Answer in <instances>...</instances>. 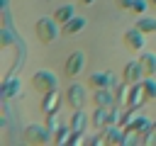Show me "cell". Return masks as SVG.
<instances>
[{"label": "cell", "mask_w": 156, "mask_h": 146, "mask_svg": "<svg viewBox=\"0 0 156 146\" xmlns=\"http://www.w3.org/2000/svg\"><path fill=\"white\" fill-rule=\"evenodd\" d=\"M22 139L27 146H46L49 141H54V131L46 124H29V127H24Z\"/></svg>", "instance_id": "1"}, {"label": "cell", "mask_w": 156, "mask_h": 146, "mask_svg": "<svg viewBox=\"0 0 156 146\" xmlns=\"http://www.w3.org/2000/svg\"><path fill=\"white\" fill-rule=\"evenodd\" d=\"M61 24L54 19V17H39L37 19V24H34V32H37V39L41 41V44H54L56 41V36L61 34V29H58Z\"/></svg>", "instance_id": "2"}, {"label": "cell", "mask_w": 156, "mask_h": 146, "mask_svg": "<svg viewBox=\"0 0 156 146\" xmlns=\"http://www.w3.org/2000/svg\"><path fill=\"white\" fill-rule=\"evenodd\" d=\"M32 88L39 95H44V92L56 90L58 88V80H56V75L51 71H37V73H32Z\"/></svg>", "instance_id": "3"}, {"label": "cell", "mask_w": 156, "mask_h": 146, "mask_svg": "<svg viewBox=\"0 0 156 146\" xmlns=\"http://www.w3.org/2000/svg\"><path fill=\"white\" fill-rule=\"evenodd\" d=\"M85 102H88V92H85V88L78 85V83H71V85L66 88V105H68L71 109H83Z\"/></svg>", "instance_id": "4"}, {"label": "cell", "mask_w": 156, "mask_h": 146, "mask_svg": "<svg viewBox=\"0 0 156 146\" xmlns=\"http://www.w3.org/2000/svg\"><path fill=\"white\" fill-rule=\"evenodd\" d=\"M144 36H146L144 32H139L136 27H132V29L124 32L122 44H124L127 51H132V54H141V49H144Z\"/></svg>", "instance_id": "5"}, {"label": "cell", "mask_w": 156, "mask_h": 146, "mask_svg": "<svg viewBox=\"0 0 156 146\" xmlns=\"http://www.w3.org/2000/svg\"><path fill=\"white\" fill-rule=\"evenodd\" d=\"M83 66H85V56H83V51H73V54L66 58V63H63V73H66V78H76V75L83 71Z\"/></svg>", "instance_id": "6"}, {"label": "cell", "mask_w": 156, "mask_h": 146, "mask_svg": "<svg viewBox=\"0 0 156 146\" xmlns=\"http://www.w3.org/2000/svg\"><path fill=\"white\" fill-rule=\"evenodd\" d=\"M141 78H144V71H141V66H139V58H136V61H127L124 68H122V80L129 83V85H134V83H139Z\"/></svg>", "instance_id": "7"}, {"label": "cell", "mask_w": 156, "mask_h": 146, "mask_svg": "<svg viewBox=\"0 0 156 146\" xmlns=\"http://www.w3.org/2000/svg\"><path fill=\"white\" fill-rule=\"evenodd\" d=\"M66 97H61L58 95V88L56 90H51V92H44L41 95V112L44 114H51V112H58V107H61V102H63Z\"/></svg>", "instance_id": "8"}, {"label": "cell", "mask_w": 156, "mask_h": 146, "mask_svg": "<svg viewBox=\"0 0 156 146\" xmlns=\"http://www.w3.org/2000/svg\"><path fill=\"white\" fill-rule=\"evenodd\" d=\"M115 85V75L112 73H90L88 75V88L90 90H100V88H112Z\"/></svg>", "instance_id": "9"}, {"label": "cell", "mask_w": 156, "mask_h": 146, "mask_svg": "<svg viewBox=\"0 0 156 146\" xmlns=\"http://www.w3.org/2000/svg\"><path fill=\"white\" fill-rule=\"evenodd\" d=\"M68 127H71V131H85L90 127V114L85 109H73V114L68 119Z\"/></svg>", "instance_id": "10"}, {"label": "cell", "mask_w": 156, "mask_h": 146, "mask_svg": "<svg viewBox=\"0 0 156 146\" xmlns=\"http://www.w3.org/2000/svg\"><path fill=\"white\" fill-rule=\"evenodd\" d=\"M139 66L144 71V78H156V54L141 51L139 54Z\"/></svg>", "instance_id": "11"}, {"label": "cell", "mask_w": 156, "mask_h": 146, "mask_svg": "<svg viewBox=\"0 0 156 146\" xmlns=\"http://www.w3.org/2000/svg\"><path fill=\"white\" fill-rule=\"evenodd\" d=\"M93 105H95V107H112V105H115V92H112L110 88L93 90Z\"/></svg>", "instance_id": "12"}, {"label": "cell", "mask_w": 156, "mask_h": 146, "mask_svg": "<svg viewBox=\"0 0 156 146\" xmlns=\"http://www.w3.org/2000/svg\"><path fill=\"white\" fill-rule=\"evenodd\" d=\"M144 102H146V97H144V88H141V80H139V83L129 85V100H127V107H141Z\"/></svg>", "instance_id": "13"}, {"label": "cell", "mask_w": 156, "mask_h": 146, "mask_svg": "<svg viewBox=\"0 0 156 146\" xmlns=\"http://www.w3.org/2000/svg\"><path fill=\"white\" fill-rule=\"evenodd\" d=\"M107 114H110V107H95V112L90 114V127H95L98 131L107 127Z\"/></svg>", "instance_id": "14"}, {"label": "cell", "mask_w": 156, "mask_h": 146, "mask_svg": "<svg viewBox=\"0 0 156 146\" xmlns=\"http://www.w3.org/2000/svg\"><path fill=\"white\" fill-rule=\"evenodd\" d=\"M51 17L63 27L68 19H73V17H76V7H73V5H61V7H56V10H54V15H51Z\"/></svg>", "instance_id": "15"}, {"label": "cell", "mask_w": 156, "mask_h": 146, "mask_svg": "<svg viewBox=\"0 0 156 146\" xmlns=\"http://www.w3.org/2000/svg\"><path fill=\"white\" fill-rule=\"evenodd\" d=\"M124 144V131L117 127H105V146H122Z\"/></svg>", "instance_id": "16"}, {"label": "cell", "mask_w": 156, "mask_h": 146, "mask_svg": "<svg viewBox=\"0 0 156 146\" xmlns=\"http://www.w3.org/2000/svg\"><path fill=\"white\" fill-rule=\"evenodd\" d=\"M83 27H85V19L76 15L73 19H68V22H66V24L61 27V34H63V36H73V34H78V32H80Z\"/></svg>", "instance_id": "17"}, {"label": "cell", "mask_w": 156, "mask_h": 146, "mask_svg": "<svg viewBox=\"0 0 156 146\" xmlns=\"http://www.w3.org/2000/svg\"><path fill=\"white\" fill-rule=\"evenodd\" d=\"M127 127H129V129H134V131H139V134H146V131L154 127V122H151L149 117H144V114H136Z\"/></svg>", "instance_id": "18"}, {"label": "cell", "mask_w": 156, "mask_h": 146, "mask_svg": "<svg viewBox=\"0 0 156 146\" xmlns=\"http://www.w3.org/2000/svg\"><path fill=\"white\" fill-rule=\"evenodd\" d=\"M127 100H129V83L122 80V85H119L117 92H115V105L122 107V109H127Z\"/></svg>", "instance_id": "19"}, {"label": "cell", "mask_w": 156, "mask_h": 146, "mask_svg": "<svg viewBox=\"0 0 156 146\" xmlns=\"http://www.w3.org/2000/svg\"><path fill=\"white\" fill-rule=\"evenodd\" d=\"M17 92H20V80H17V78H7V80L2 83V97L10 100V97H15Z\"/></svg>", "instance_id": "20"}, {"label": "cell", "mask_w": 156, "mask_h": 146, "mask_svg": "<svg viewBox=\"0 0 156 146\" xmlns=\"http://www.w3.org/2000/svg\"><path fill=\"white\" fill-rule=\"evenodd\" d=\"M134 27L139 32H144V34H154L156 32V17H139Z\"/></svg>", "instance_id": "21"}, {"label": "cell", "mask_w": 156, "mask_h": 146, "mask_svg": "<svg viewBox=\"0 0 156 146\" xmlns=\"http://www.w3.org/2000/svg\"><path fill=\"white\" fill-rule=\"evenodd\" d=\"M141 88H144L146 102L149 100H156V78H141Z\"/></svg>", "instance_id": "22"}, {"label": "cell", "mask_w": 156, "mask_h": 146, "mask_svg": "<svg viewBox=\"0 0 156 146\" xmlns=\"http://www.w3.org/2000/svg\"><path fill=\"white\" fill-rule=\"evenodd\" d=\"M68 136H71V127H58L56 131H54V144L56 146H61V144H68Z\"/></svg>", "instance_id": "23"}, {"label": "cell", "mask_w": 156, "mask_h": 146, "mask_svg": "<svg viewBox=\"0 0 156 146\" xmlns=\"http://www.w3.org/2000/svg\"><path fill=\"white\" fill-rule=\"evenodd\" d=\"M51 131H56L58 127H61V117H58V112H51V114H46V122H44Z\"/></svg>", "instance_id": "24"}, {"label": "cell", "mask_w": 156, "mask_h": 146, "mask_svg": "<svg viewBox=\"0 0 156 146\" xmlns=\"http://www.w3.org/2000/svg\"><path fill=\"white\" fill-rule=\"evenodd\" d=\"M146 7H149V0H134L129 12H134V15H144V12H146Z\"/></svg>", "instance_id": "25"}, {"label": "cell", "mask_w": 156, "mask_h": 146, "mask_svg": "<svg viewBox=\"0 0 156 146\" xmlns=\"http://www.w3.org/2000/svg\"><path fill=\"white\" fill-rule=\"evenodd\" d=\"M68 144L73 146V144H88V139L83 136V131H71V136H68Z\"/></svg>", "instance_id": "26"}, {"label": "cell", "mask_w": 156, "mask_h": 146, "mask_svg": "<svg viewBox=\"0 0 156 146\" xmlns=\"http://www.w3.org/2000/svg\"><path fill=\"white\" fill-rule=\"evenodd\" d=\"M141 144H146V146H149V144H156V129H154V127H151L146 134H141Z\"/></svg>", "instance_id": "27"}, {"label": "cell", "mask_w": 156, "mask_h": 146, "mask_svg": "<svg viewBox=\"0 0 156 146\" xmlns=\"http://www.w3.org/2000/svg\"><path fill=\"white\" fill-rule=\"evenodd\" d=\"M132 2H134V0H115L117 10H132Z\"/></svg>", "instance_id": "28"}, {"label": "cell", "mask_w": 156, "mask_h": 146, "mask_svg": "<svg viewBox=\"0 0 156 146\" xmlns=\"http://www.w3.org/2000/svg\"><path fill=\"white\" fill-rule=\"evenodd\" d=\"M78 2H80V5H93L95 0H78Z\"/></svg>", "instance_id": "29"}, {"label": "cell", "mask_w": 156, "mask_h": 146, "mask_svg": "<svg viewBox=\"0 0 156 146\" xmlns=\"http://www.w3.org/2000/svg\"><path fill=\"white\" fill-rule=\"evenodd\" d=\"M149 5H151V7H156V0H149Z\"/></svg>", "instance_id": "30"}, {"label": "cell", "mask_w": 156, "mask_h": 146, "mask_svg": "<svg viewBox=\"0 0 156 146\" xmlns=\"http://www.w3.org/2000/svg\"><path fill=\"white\" fill-rule=\"evenodd\" d=\"M154 129H156V122H154Z\"/></svg>", "instance_id": "31"}]
</instances>
